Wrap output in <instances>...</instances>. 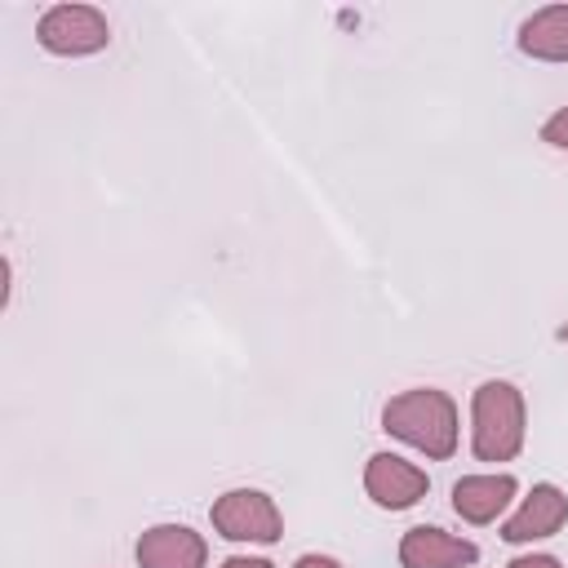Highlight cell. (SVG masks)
Segmentation results:
<instances>
[{
  "label": "cell",
  "mask_w": 568,
  "mask_h": 568,
  "mask_svg": "<svg viewBox=\"0 0 568 568\" xmlns=\"http://www.w3.org/2000/svg\"><path fill=\"white\" fill-rule=\"evenodd\" d=\"M364 493L377 510H408L430 493V475L399 453H373L364 462Z\"/></svg>",
  "instance_id": "obj_5"
},
{
  "label": "cell",
  "mask_w": 568,
  "mask_h": 568,
  "mask_svg": "<svg viewBox=\"0 0 568 568\" xmlns=\"http://www.w3.org/2000/svg\"><path fill=\"white\" fill-rule=\"evenodd\" d=\"M506 568H564L555 555H541V550H528V555H515Z\"/></svg>",
  "instance_id": "obj_12"
},
{
  "label": "cell",
  "mask_w": 568,
  "mask_h": 568,
  "mask_svg": "<svg viewBox=\"0 0 568 568\" xmlns=\"http://www.w3.org/2000/svg\"><path fill=\"white\" fill-rule=\"evenodd\" d=\"M479 546L470 537L444 532L435 524H417L399 537V568H470Z\"/></svg>",
  "instance_id": "obj_9"
},
{
  "label": "cell",
  "mask_w": 568,
  "mask_h": 568,
  "mask_svg": "<svg viewBox=\"0 0 568 568\" xmlns=\"http://www.w3.org/2000/svg\"><path fill=\"white\" fill-rule=\"evenodd\" d=\"M293 568H342V564H337L333 555H315V550H311V555H297Z\"/></svg>",
  "instance_id": "obj_14"
},
{
  "label": "cell",
  "mask_w": 568,
  "mask_h": 568,
  "mask_svg": "<svg viewBox=\"0 0 568 568\" xmlns=\"http://www.w3.org/2000/svg\"><path fill=\"white\" fill-rule=\"evenodd\" d=\"M555 337H559V342H568V324H559V328H555Z\"/></svg>",
  "instance_id": "obj_15"
},
{
  "label": "cell",
  "mask_w": 568,
  "mask_h": 568,
  "mask_svg": "<svg viewBox=\"0 0 568 568\" xmlns=\"http://www.w3.org/2000/svg\"><path fill=\"white\" fill-rule=\"evenodd\" d=\"M222 568H275V564L262 555H231V559H222Z\"/></svg>",
  "instance_id": "obj_13"
},
{
  "label": "cell",
  "mask_w": 568,
  "mask_h": 568,
  "mask_svg": "<svg viewBox=\"0 0 568 568\" xmlns=\"http://www.w3.org/2000/svg\"><path fill=\"white\" fill-rule=\"evenodd\" d=\"M515 44H519V53L532 58V62H568V4L532 9V13L519 22Z\"/></svg>",
  "instance_id": "obj_10"
},
{
  "label": "cell",
  "mask_w": 568,
  "mask_h": 568,
  "mask_svg": "<svg viewBox=\"0 0 568 568\" xmlns=\"http://www.w3.org/2000/svg\"><path fill=\"white\" fill-rule=\"evenodd\" d=\"M133 555H138V568H204L209 541L191 524H151L142 528Z\"/></svg>",
  "instance_id": "obj_7"
},
{
  "label": "cell",
  "mask_w": 568,
  "mask_h": 568,
  "mask_svg": "<svg viewBox=\"0 0 568 568\" xmlns=\"http://www.w3.org/2000/svg\"><path fill=\"white\" fill-rule=\"evenodd\" d=\"M515 493H519V479H515L510 470L462 475V479L453 484V510H457V519L484 528V524H497V519L510 510Z\"/></svg>",
  "instance_id": "obj_8"
},
{
  "label": "cell",
  "mask_w": 568,
  "mask_h": 568,
  "mask_svg": "<svg viewBox=\"0 0 568 568\" xmlns=\"http://www.w3.org/2000/svg\"><path fill=\"white\" fill-rule=\"evenodd\" d=\"M36 40L53 58H89L111 44V22L93 4H53L40 13Z\"/></svg>",
  "instance_id": "obj_4"
},
{
  "label": "cell",
  "mask_w": 568,
  "mask_h": 568,
  "mask_svg": "<svg viewBox=\"0 0 568 568\" xmlns=\"http://www.w3.org/2000/svg\"><path fill=\"white\" fill-rule=\"evenodd\" d=\"M541 142L555 146V151H568V106H559L541 120Z\"/></svg>",
  "instance_id": "obj_11"
},
{
  "label": "cell",
  "mask_w": 568,
  "mask_h": 568,
  "mask_svg": "<svg viewBox=\"0 0 568 568\" xmlns=\"http://www.w3.org/2000/svg\"><path fill=\"white\" fill-rule=\"evenodd\" d=\"M528 435V404L524 390L506 377H488L470 395V453L475 462H515Z\"/></svg>",
  "instance_id": "obj_2"
},
{
  "label": "cell",
  "mask_w": 568,
  "mask_h": 568,
  "mask_svg": "<svg viewBox=\"0 0 568 568\" xmlns=\"http://www.w3.org/2000/svg\"><path fill=\"white\" fill-rule=\"evenodd\" d=\"M382 430L408 448H417L426 462H448L462 439L457 404L439 386H408L382 404Z\"/></svg>",
  "instance_id": "obj_1"
},
{
  "label": "cell",
  "mask_w": 568,
  "mask_h": 568,
  "mask_svg": "<svg viewBox=\"0 0 568 568\" xmlns=\"http://www.w3.org/2000/svg\"><path fill=\"white\" fill-rule=\"evenodd\" d=\"M564 524H568V493H564L559 484H532L528 497L506 515L501 541H510V546H532V541L555 537Z\"/></svg>",
  "instance_id": "obj_6"
},
{
  "label": "cell",
  "mask_w": 568,
  "mask_h": 568,
  "mask_svg": "<svg viewBox=\"0 0 568 568\" xmlns=\"http://www.w3.org/2000/svg\"><path fill=\"white\" fill-rule=\"evenodd\" d=\"M209 524L217 537L244 541V546H275L284 537V515L275 497L262 488H226L222 497H213Z\"/></svg>",
  "instance_id": "obj_3"
}]
</instances>
